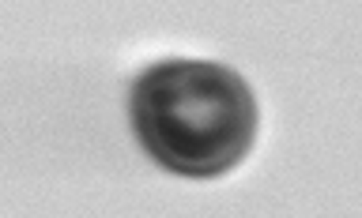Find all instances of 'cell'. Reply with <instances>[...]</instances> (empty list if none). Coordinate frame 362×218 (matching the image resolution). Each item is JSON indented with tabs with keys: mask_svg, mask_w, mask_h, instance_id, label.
Wrapping results in <instances>:
<instances>
[{
	"mask_svg": "<svg viewBox=\"0 0 362 218\" xmlns=\"http://www.w3.org/2000/svg\"><path fill=\"white\" fill-rule=\"evenodd\" d=\"M140 147L181 177H219L253 147L257 98L234 68L215 61H158L129 95Z\"/></svg>",
	"mask_w": 362,
	"mask_h": 218,
	"instance_id": "1",
	"label": "cell"
}]
</instances>
